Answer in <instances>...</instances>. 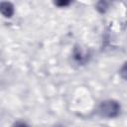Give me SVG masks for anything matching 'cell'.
<instances>
[{"label": "cell", "mask_w": 127, "mask_h": 127, "mask_svg": "<svg viewBox=\"0 0 127 127\" xmlns=\"http://www.w3.org/2000/svg\"><path fill=\"white\" fill-rule=\"evenodd\" d=\"M98 111L101 116L107 117V118H112V117H115L118 115V113L120 111V106L114 100H106V101L101 102V104L99 105Z\"/></svg>", "instance_id": "6da1fadb"}, {"label": "cell", "mask_w": 127, "mask_h": 127, "mask_svg": "<svg viewBox=\"0 0 127 127\" xmlns=\"http://www.w3.org/2000/svg\"><path fill=\"white\" fill-rule=\"evenodd\" d=\"M1 13L5 17H11L14 13V8L13 5L9 2H3L1 4Z\"/></svg>", "instance_id": "7a4b0ae2"}, {"label": "cell", "mask_w": 127, "mask_h": 127, "mask_svg": "<svg viewBox=\"0 0 127 127\" xmlns=\"http://www.w3.org/2000/svg\"><path fill=\"white\" fill-rule=\"evenodd\" d=\"M107 7H108V2H107L106 0H100V1L98 2V4H97L98 10H100L101 12L105 11V9H106Z\"/></svg>", "instance_id": "3957f363"}, {"label": "cell", "mask_w": 127, "mask_h": 127, "mask_svg": "<svg viewBox=\"0 0 127 127\" xmlns=\"http://www.w3.org/2000/svg\"><path fill=\"white\" fill-rule=\"evenodd\" d=\"M72 0H55V3L59 7H65L71 3Z\"/></svg>", "instance_id": "277c9868"}, {"label": "cell", "mask_w": 127, "mask_h": 127, "mask_svg": "<svg viewBox=\"0 0 127 127\" xmlns=\"http://www.w3.org/2000/svg\"><path fill=\"white\" fill-rule=\"evenodd\" d=\"M120 74H121V76H122L124 79L127 80V63H125V64H123V66L121 67V69H120Z\"/></svg>", "instance_id": "5b68a950"}]
</instances>
